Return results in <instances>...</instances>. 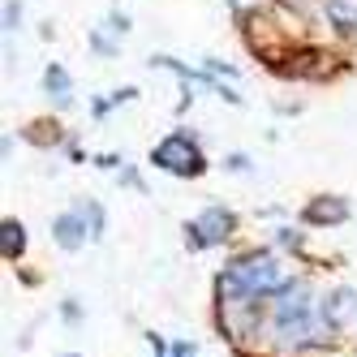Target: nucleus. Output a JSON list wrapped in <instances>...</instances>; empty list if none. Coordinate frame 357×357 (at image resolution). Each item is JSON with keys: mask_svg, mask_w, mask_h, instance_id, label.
<instances>
[{"mask_svg": "<svg viewBox=\"0 0 357 357\" xmlns=\"http://www.w3.org/2000/svg\"><path fill=\"white\" fill-rule=\"evenodd\" d=\"M319 336H323V319H319V305L310 301V289L301 280H289L271 310V340L280 349H305Z\"/></svg>", "mask_w": 357, "mask_h": 357, "instance_id": "f257e3e1", "label": "nucleus"}, {"mask_svg": "<svg viewBox=\"0 0 357 357\" xmlns=\"http://www.w3.org/2000/svg\"><path fill=\"white\" fill-rule=\"evenodd\" d=\"M284 284H289V275H284V267L275 263V254L250 250V254H241V259L215 280V293H220V301L224 297H259L263 301V297H280Z\"/></svg>", "mask_w": 357, "mask_h": 357, "instance_id": "f03ea898", "label": "nucleus"}, {"mask_svg": "<svg viewBox=\"0 0 357 357\" xmlns=\"http://www.w3.org/2000/svg\"><path fill=\"white\" fill-rule=\"evenodd\" d=\"M151 164L172 172V176H198L202 168H207V160H202V151H198V142L190 134H168L164 142H155Z\"/></svg>", "mask_w": 357, "mask_h": 357, "instance_id": "7ed1b4c3", "label": "nucleus"}, {"mask_svg": "<svg viewBox=\"0 0 357 357\" xmlns=\"http://www.w3.org/2000/svg\"><path fill=\"white\" fill-rule=\"evenodd\" d=\"M233 228H237V215L220 207V202H211L207 211H202L194 224H185V245L190 250H211V245H224L228 237H233Z\"/></svg>", "mask_w": 357, "mask_h": 357, "instance_id": "20e7f679", "label": "nucleus"}, {"mask_svg": "<svg viewBox=\"0 0 357 357\" xmlns=\"http://www.w3.org/2000/svg\"><path fill=\"white\" fill-rule=\"evenodd\" d=\"M319 319H323V331H340L344 323L357 319V293L353 289H336L331 297L319 301Z\"/></svg>", "mask_w": 357, "mask_h": 357, "instance_id": "39448f33", "label": "nucleus"}, {"mask_svg": "<svg viewBox=\"0 0 357 357\" xmlns=\"http://www.w3.org/2000/svg\"><path fill=\"white\" fill-rule=\"evenodd\" d=\"M52 237H56L61 250H78V245L91 237V224H86V215H82L78 207H73V211H65V215L52 220Z\"/></svg>", "mask_w": 357, "mask_h": 357, "instance_id": "423d86ee", "label": "nucleus"}, {"mask_svg": "<svg viewBox=\"0 0 357 357\" xmlns=\"http://www.w3.org/2000/svg\"><path fill=\"white\" fill-rule=\"evenodd\" d=\"M349 220V202L344 198H314L305 207V224H344Z\"/></svg>", "mask_w": 357, "mask_h": 357, "instance_id": "0eeeda50", "label": "nucleus"}, {"mask_svg": "<svg viewBox=\"0 0 357 357\" xmlns=\"http://www.w3.org/2000/svg\"><path fill=\"white\" fill-rule=\"evenodd\" d=\"M0 250H5V259H22V250H26V228H22L17 220H5L0 224Z\"/></svg>", "mask_w": 357, "mask_h": 357, "instance_id": "6e6552de", "label": "nucleus"}, {"mask_svg": "<svg viewBox=\"0 0 357 357\" xmlns=\"http://www.w3.org/2000/svg\"><path fill=\"white\" fill-rule=\"evenodd\" d=\"M43 86H47V95H56V104H69V73L61 65H47Z\"/></svg>", "mask_w": 357, "mask_h": 357, "instance_id": "1a4fd4ad", "label": "nucleus"}, {"mask_svg": "<svg viewBox=\"0 0 357 357\" xmlns=\"http://www.w3.org/2000/svg\"><path fill=\"white\" fill-rule=\"evenodd\" d=\"M78 211H82L86 224H91V241H99V237H104V211H99L95 202H78Z\"/></svg>", "mask_w": 357, "mask_h": 357, "instance_id": "9d476101", "label": "nucleus"}, {"mask_svg": "<svg viewBox=\"0 0 357 357\" xmlns=\"http://www.w3.org/2000/svg\"><path fill=\"white\" fill-rule=\"evenodd\" d=\"M331 13L340 17V31H357V13L344 5V0H331Z\"/></svg>", "mask_w": 357, "mask_h": 357, "instance_id": "9b49d317", "label": "nucleus"}, {"mask_svg": "<svg viewBox=\"0 0 357 357\" xmlns=\"http://www.w3.org/2000/svg\"><path fill=\"white\" fill-rule=\"evenodd\" d=\"M61 314H65V323H78V319H82V310H78V301H73V297H65Z\"/></svg>", "mask_w": 357, "mask_h": 357, "instance_id": "f8f14e48", "label": "nucleus"}, {"mask_svg": "<svg viewBox=\"0 0 357 357\" xmlns=\"http://www.w3.org/2000/svg\"><path fill=\"white\" fill-rule=\"evenodd\" d=\"M17 17H22V9L9 0V5H5V22H9V26H5V31H13V26H17Z\"/></svg>", "mask_w": 357, "mask_h": 357, "instance_id": "ddd939ff", "label": "nucleus"}, {"mask_svg": "<svg viewBox=\"0 0 357 357\" xmlns=\"http://www.w3.org/2000/svg\"><path fill=\"white\" fill-rule=\"evenodd\" d=\"M280 245H293V250H297V245H301V237L293 233V228H280Z\"/></svg>", "mask_w": 357, "mask_h": 357, "instance_id": "4468645a", "label": "nucleus"}, {"mask_svg": "<svg viewBox=\"0 0 357 357\" xmlns=\"http://www.w3.org/2000/svg\"><path fill=\"white\" fill-rule=\"evenodd\" d=\"M228 168H233V172H245L250 160H245V155H228Z\"/></svg>", "mask_w": 357, "mask_h": 357, "instance_id": "2eb2a0df", "label": "nucleus"}, {"mask_svg": "<svg viewBox=\"0 0 357 357\" xmlns=\"http://www.w3.org/2000/svg\"><path fill=\"white\" fill-rule=\"evenodd\" d=\"M194 353H198V349L185 344V340H181V344H172V357H194Z\"/></svg>", "mask_w": 357, "mask_h": 357, "instance_id": "dca6fc26", "label": "nucleus"}, {"mask_svg": "<svg viewBox=\"0 0 357 357\" xmlns=\"http://www.w3.org/2000/svg\"><path fill=\"white\" fill-rule=\"evenodd\" d=\"M65 357H78V353H65Z\"/></svg>", "mask_w": 357, "mask_h": 357, "instance_id": "f3484780", "label": "nucleus"}]
</instances>
